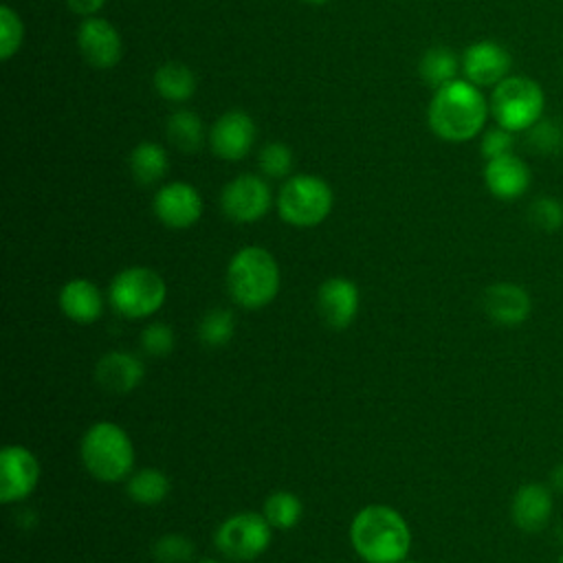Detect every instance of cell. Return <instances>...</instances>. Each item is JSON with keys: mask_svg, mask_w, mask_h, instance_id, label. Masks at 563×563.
<instances>
[{"mask_svg": "<svg viewBox=\"0 0 563 563\" xmlns=\"http://www.w3.org/2000/svg\"><path fill=\"white\" fill-rule=\"evenodd\" d=\"M490 106L482 90L468 79H453L435 88L429 103V128L449 143H464L477 136L486 123Z\"/></svg>", "mask_w": 563, "mask_h": 563, "instance_id": "cell-1", "label": "cell"}, {"mask_svg": "<svg viewBox=\"0 0 563 563\" xmlns=\"http://www.w3.org/2000/svg\"><path fill=\"white\" fill-rule=\"evenodd\" d=\"M350 543L365 563H400L411 548V530L398 510L369 504L354 515Z\"/></svg>", "mask_w": 563, "mask_h": 563, "instance_id": "cell-2", "label": "cell"}, {"mask_svg": "<svg viewBox=\"0 0 563 563\" xmlns=\"http://www.w3.org/2000/svg\"><path fill=\"white\" fill-rule=\"evenodd\" d=\"M279 284V264L273 253L262 246L240 249L227 266V290L231 299L246 310L268 306L277 297Z\"/></svg>", "mask_w": 563, "mask_h": 563, "instance_id": "cell-3", "label": "cell"}, {"mask_svg": "<svg viewBox=\"0 0 563 563\" xmlns=\"http://www.w3.org/2000/svg\"><path fill=\"white\" fill-rule=\"evenodd\" d=\"M86 471L106 484L121 482L132 473L134 446L130 435L117 422H95L81 438L79 446Z\"/></svg>", "mask_w": 563, "mask_h": 563, "instance_id": "cell-4", "label": "cell"}, {"mask_svg": "<svg viewBox=\"0 0 563 563\" xmlns=\"http://www.w3.org/2000/svg\"><path fill=\"white\" fill-rule=\"evenodd\" d=\"M490 114L497 125L510 132H526L539 119H543L545 95L543 88L523 75H508L490 95Z\"/></svg>", "mask_w": 563, "mask_h": 563, "instance_id": "cell-5", "label": "cell"}, {"mask_svg": "<svg viewBox=\"0 0 563 563\" xmlns=\"http://www.w3.org/2000/svg\"><path fill=\"white\" fill-rule=\"evenodd\" d=\"M334 205V194L330 185L314 174H297L286 178L277 194L279 218L299 229L321 224Z\"/></svg>", "mask_w": 563, "mask_h": 563, "instance_id": "cell-6", "label": "cell"}, {"mask_svg": "<svg viewBox=\"0 0 563 563\" xmlns=\"http://www.w3.org/2000/svg\"><path fill=\"white\" fill-rule=\"evenodd\" d=\"M165 279L147 266H130L114 275L108 288V301L125 319H145L165 303Z\"/></svg>", "mask_w": 563, "mask_h": 563, "instance_id": "cell-7", "label": "cell"}, {"mask_svg": "<svg viewBox=\"0 0 563 563\" xmlns=\"http://www.w3.org/2000/svg\"><path fill=\"white\" fill-rule=\"evenodd\" d=\"M271 523L260 512H235L216 530V548L231 561H253L271 545Z\"/></svg>", "mask_w": 563, "mask_h": 563, "instance_id": "cell-8", "label": "cell"}, {"mask_svg": "<svg viewBox=\"0 0 563 563\" xmlns=\"http://www.w3.org/2000/svg\"><path fill=\"white\" fill-rule=\"evenodd\" d=\"M273 202L271 189L262 176L240 174L229 180L220 194L222 213L240 224H249L268 213Z\"/></svg>", "mask_w": 563, "mask_h": 563, "instance_id": "cell-9", "label": "cell"}, {"mask_svg": "<svg viewBox=\"0 0 563 563\" xmlns=\"http://www.w3.org/2000/svg\"><path fill=\"white\" fill-rule=\"evenodd\" d=\"M40 482V462L22 444H7L0 453V499L4 504L26 499Z\"/></svg>", "mask_w": 563, "mask_h": 563, "instance_id": "cell-10", "label": "cell"}, {"mask_svg": "<svg viewBox=\"0 0 563 563\" xmlns=\"http://www.w3.org/2000/svg\"><path fill=\"white\" fill-rule=\"evenodd\" d=\"M460 62H462L464 79H468L477 88L497 86L501 79L510 75V68H512V57L506 51V46L493 40L473 42L462 53Z\"/></svg>", "mask_w": 563, "mask_h": 563, "instance_id": "cell-11", "label": "cell"}, {"mask_svg": "<svg viewBox=\"0 0 563 563\" xmlns=\"http://www.w3.org/2000/svg\"><path fill=\"white\" fill-rule=\"evenodd\" d=\"M154 216L169 229H187L202 216V198L189 183L176 180L163 185L152 200Z\"/></svg>", "mask_w": 563, "mask_h": 563, "instance_id": "cell-12", "label": "cell"}, {"mask_svg": "<svg viewBox=\"0 0 563 563\" xmlns=\"http://www.w3.org/2000/svg\"><path fill=\"white\" fill-rule=\"evenodd\" d=\"M358 286L347 277H328L317 290V310L332 330H345L358 314Z\"/></svg>", "mask_w": 563, "mask_h": 563, "instance_id": "cell-13", "label": "cell"}, {"mask_svg": "<svg viewBox=\"0 0 563 563\" xmlns=\"http://www.w3.org/2000/svg\"><path fill=\"white\" fill-rule=\"evenodd\" d=\"M77 46L81 57L95 68H112L123 55L119 31L103 18H86L79 24Z\"/></svg>", "mask_w": 563, "mask_h": 563, "instance_id": "cell-14", "label": "cell"}, {"mask_svg": "<svg viewBox=\"0 0 563 563\" xmlns=\"http://www.w3.org/2000/svg\"><path fill=\"white\" fill-rule=\"evenodd\" d=\"M484 312L490 321L504 328L521 325L532 312V299L528 290L512 282H497L484 290Z\"/></svg>", "mask_w": 563, "mask_h": 563, "instance_id": "cell-15", "label": "cell"}, {"mask_svg": "<svg viewBox=\"0 0 563 563\" xmlns=\"http://www.w3.org/2000/svg\"><path fill=\"white\" fill-rule=\"evenodd\" d=\"M209 141L211 150L222 161H240L255 141V123L246 112L229 110L213 123Z\"/></svg>", "mask_w": 563, "mask_h": 563, "instance_id": "cell-16", "label": "cell"}, {"mask_svg": "<svg viewBox=\"0 0 563 563\" xmlns=\"http://www.w3.org/2000/svg\"><path fill=\"white\" fill-rule=\"evenodd\" d=\"M530 180V167L512 152L490 158L484 165V185L497 200L510 202L521 198L528 191Z\"/></svg>", "mask_w": 563, "mask_h": 563, "instance_id": "cell-17", "label": "cell"}, {"mask_svg": "<svg viewBox=\"0 0 563 563\" xmlns=\"http://www.w3.org/2000/svg\"><path fill=\"white\" fill-rule=\"evenodd\" d=\"M143 376H145L143 361L136 354L125 350H112L103 354L95 367V378L99 387L114 396H123L136 389Z\"/></svg>", "mask_w": 563, "mask_h": 563, "instance_id": "cell-18", "label": "cell"}, {"mask_svg": "<svg viewBox=\"0 0 563 563\" xmlns=\"http://www.w3.org/2000/svg\"><path fill=\"white\" fill-rule=\"evenodd\" d=\"M554 510L552 490L545 484L528 482L519 486L510 501L512 523L523 532H539L548 526Z\"/></svg>", "mask_w": 563, "mask_h": 563, "instance_id": "cell-19", "label": "cell"}, {"mask_svg": "<svg viewBox=\"0 0 563 563\" xmlns=\"http://www.w3.org/2000/svg\"><path fill=\"white\" fill-rule=\"evenodd\" d=\"M59 308L75 323H95L103 314V295L97 284L77 277L62 286Z\"/></svg>", "mask_w": 563, "mask_h": 563, "instance_id": "cell-20", "label": "cell"}, {"mask_svg": "<svg viewBox=\"0 0 563 563\" xmlns=\"http://www.w3.org/2000/svg\"><path fill=\"white\" fill-rule=\"evenodd\" d=\"M169 169L167 152L154 141H141L130 152V172L139 185H154L165 178Z\"/></svg>", "mask_w": 563, "mask_h": 563, "instance_id": "cell-21", "label": "cell"}, {"mask_svg": "<svg viewBox=\"0 0 563 563\" xmlns=\"http://www.w3.org/2000/svg\"><path fill=\"white\" fill-rule=\"evenodd\" d=\"M154 88L163 99L180 103L196 92V77L189 66L180 62H167L156 68Z\"/></svg>", "mask_w": 563, "mask_h": 563, "instance_id": "cell-22", "label": "cell"}, {"mask_svg": "<svg viewBox=\"0 0 563 563\" xmlns=\"http://www.w3.org/2000/svg\"><path fill=\"white\" fill-rule=\"evenodd\" d=\"M125 490H128V497H130L134 504H141V506H156V504L165 501V497H167L169 490H172V484H169V477H167L163 471L152 468V466H145V468L134 471V473L128 477Z\"/></svg>", "mask_w": 563, "mask_h": 563, "instance_id": "cell-23", "label": "cell"}, {"mask_svg": "<svg viewBox=\"0 0 563 563\" xmlns=\"http://www.w3.org/2000/svg\"><path fill=\"white\" fill-rule=\"evenodd\" d=\"M167 139L180 152H198L205 143L202 119L191 110H176L167 119Z\"/></svg>", "mask_w": 563, "mask_h": 563, "instance_id": "cell-24", "label": "cell"}, {"mask_svg": "<svg viewBox=\"0 0 563 563\" xmlns=\"http://www.w3.org/2000/svg\"><path fill=\"white\" fill-rule=\"evenodd\" d=\"M462 68V62L455 57V53L446 46H433L429 48L418 64L420 77L433 86L440 88L453 79H457V70Z\"/></svg>", "mask_w": 563, "mask_h": 563, "instance_id": "cell-25", "label": "cell"}, {"mask_svg": "<svg viewBox=\"0 0 563 563\" xmlns=\"http://www.w3.org/2000/svg\"><path fill=\"white\" fill-rule=\"evenodd\" d=\"M303 512L301 499L290 490H275L264 501V517L271 523V528L277 530H290L299 523Z\"/></svg>", "mask_w": 563, "mask_h": 563, "instance_id": "cell-26", "label": "cell"}, {"mask_svg": "<svg viewBox=\"0 0 563 563\" xmlns=\"http://www.w3.org/2000/svg\"><path fill=\"white\" fill-rule=\"evenodd\" d=\"M235 317L227 308H211L198 323V339L207 347H222L233 339Z\"/></svg>", "mask_w": 563, "mask_h": 563, "instance_id": "cell-27", "label": "cell"}, {"mask_svg": "<svg viewBox=\"0 0 563 563\" xmlns=\"http://www.w3.org/2000/svg\"><path fill=\"white\" fill-rule=\"evenodd\" d=\"M194 550V543L185 534L167 532L152 543V559L156 563H189Z\"/></svg>", "mask_w": 563, "mask_h": 563, "instance_id": "cell-28", "label": "cell"}, {"mask_svg": "<svg viewBox=\"0 0 563 563\" xmlns=\"http://www.w3.org/2000/svg\"><path fill=\"white\" fill-rule=\"evenodd\" d=\"M257 165H260V172L268 178H286L292 169V152L288 145H284L279 141L266 143L260 150Z\"/></svg>", "mask_w": 563, "mask_h": 563, "instance_id": "cell-29", "label": "cell"}, {"mask_svg": "<svg viewBox=\"0 0 563 563\" xmlns=\"http://www.w3.org/2000/svg\"><path fill=\"white\" fill-rule=\"evenodd\" d=\"M528 220L545 233L559 231L563 227V202L554 196H539L528 209Z\"/></svg>", "mask_w": 563, "mask_h": 563, "instance_id": "cell-30", "label": "cell"}, {"mask_svg": "<svg viewBox=\"0 0 563 563\" xmlns=\"http://www.w3.org/2000/svg\"><path fill=\"white\" fill-rule=\"evenodd\" d=\"M22 37H24V26L20 15L9 4H2L0 7V59L4 62L11 59L18 53Z\"/></svg>", "mask_w": 563, "mask_h": 563, "instance_id": "cell-31", "label": "cell"}, {"mask_svg": "<svg viewBox=\"0 0 563 563\" xmlns=\"http://www.w3.org/2000/svg\"><path fill=\"white\" fill-rule=\"evenodd\" d=\"M139 341H141L143 352L154 358H163V356L172 354V350L176 347V334L163 321H154V323L145 325Z\"/></svg>", "mask_w": 563, "mask_h": 563, "instance_id": "cell-32", "label": "cell"}, {"mask_svg": "<svg viewBox=\"0 0 563 563\" xmlns=\"http://www.w3.org/2000/svg\"><path fill=\"white\" fill-rule=\"evenodd\" d=\"M526 141L532 152L552 154L563 145V130L554 121L539 119L530 130H526Z\"/></svg>", "mask_w": 563, "mask_h": 563, "instance_id": "cell-33", "label": "cell"}, {"mask_svg": "<svg viewBox=\"0 0 563 563\" xmlns=\"http://www.w3.org/2000/svg\"><path fill=\"white\" fill-rule=\"evenodd\" d=\"M515 132L497 125V128H490L484 132L482 136V143H479V152L486 161L490 158H497V156H504V154H510L512 147H515V139H512Z\"/></svg>", "mask_w": 563, "mask_h": 563, "instance_id": "cell-34", "label": "cell"}, {"mask_svg": "<svg viewBox=\"0 0 563 563\" xmlns=\"http://www.w3.org/2000/svg\"><path fill=\"white\" fill-rule=\"evenodd\" d=\"M68 9L75 11L77 15H84V18H92L103 4L106 0H66Z\"/></svg>", "mask_w": 563, "mask_h": 563, "instance_id": "cell-35", "label": "cell"}, {"mask_svg": "<svg viewBox=\"0 0 563 563\" xmlns=\"http://www.w3.org/2000/svg\"><path fill=\"white\" fill-rule=\"evenodd\" d=\"M550 484H552V488L563 490V464H559V466L550 473Z\"/></svg>", "mask_w": 563, "mask_h": 563, "instance_id": "cell-36", "label": "cell"}, {"mask_svg": "<svg viewBox=\"0 0 563 563\" xmlns=\"http://www.w3.org/2000/svg\"><path fill=\"white\" fill-rule=\"evenodd\" d=\"M303 2H308V4H325L328 0H303Z\"/></svg>", "mask_w": 563, "mask_h": 563, "instance_id": "cell-37", "label": "cell"}, {"mask_svg": "<svg viewBox=\"0 0 563 563\" xmlns=\"http://www.w3.org/2000/svg\"><path fill=\"white\" fill-rule=\"evenodd\" d=\"M198 563H220V561H216V559H202V561H198Z\"/></svg>", "mask_w": 563, "mask_h": 563, "instance_id": "cell-38", "label": "cell"}, {"mask_svg": "<svg viewBox=\"0 0 563 563\" xmlns=\"http://www.w3.org/2000/svg\"><path fill=\"white\" fill-rule=\"evenodd\" d=\"M400 563H416V561H407V559H405V561H400Z\"/></svg>", "mask_w": 563, "mask_h": 563, "instance_id": "cell-39", "label": "cell"}, {"mask_svg": "<svg viewBox=\"0 0 563 563\" xmlns=\"http://www.w3.org/2000/svg\"><path fill=\"white\" fill-rule=\"evenodd\" d=\"M559 563H563V556H561V559H559Z\"/></svg>", "mask_w": 563, "mask_h": 563, "instance_id": "cell-40", "label": "cell"}]
</instances>
